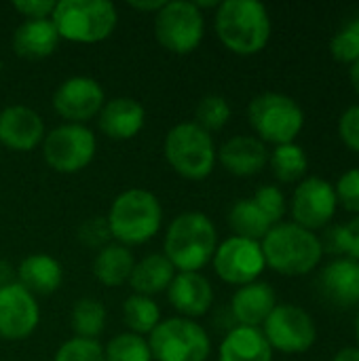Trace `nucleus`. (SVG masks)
I'll use <instances>...</instances> for the list:
<instances>
[{
    "label": "nucleus",
    "instance_id": "obj_1",
    "mask_svg": "<svg viewBox=\"0 0 359 361\" xmlns=\"http://www.w3.org/2000/svg\"><path fill=\"white\" fill-rule=\"evenodd\" d=\"M216 247V226L212 218L201 212H184L176 216L163 241V254L176 273H199L212 262Z\"/></svg>",
    "mask_w": 359,
    "mask_h": 361
},
{
    "label": "nucleus",
    "instance_id": "obj_2",
    "mask_svg": "<svg viewBox=\"0 0 359 361\" xmlns=\"http://www.w3.org/2000/svg\"><path fill=\"white\" fill-rule=\"evenodd\" d=\"M214 25L220 42L237 55H256L271 38V17L258 0L220 2Z\"/></svg>",
    "mask_w": 359,
    "mask_h": 361
},
{
    "label": "nucleus",
    "instance_id": "obj_3",
    "mask_svg": "<svg viewBox=\"0 0 359 361\" xmlns=\"http://www.w3.org/2000/svg\"><path fill=\"white\" fill-rule=\"evenodd\" d=\"M106 220L112 239L121 245H144L159 233L163 224V207L154 192L129 188L112 201Z\"/></svg>",
    "mask_w": 359,
    "mask_h": 361
},
{
    "label": "nucleus",
    "instance_id": "obj_4",
    "mask_svg": "<svg viewBox=\"0 0 359 361\" xmlns=\"http://www.w3.org/2000/svg\"><path fill=\"white\" fill-rule=\"evenodd\" d=\"M260 247L267 267L288 277L311 273L324 256L320 237L294 222L275 224L260 241Z\"/></svg>",
    "mask_w": 359,
    "mask_h": 361
},
{
    "label": "nucleus",
    "instance_id": "obj_5",
    "mask_svg": "<svg viewBox=\"0 0 359 361\" xmlns=\"http://www.w3.org/2000/svg\"><path fill=\"white\" fill-rule=\"evenodd\" d=\"M51 21L61 40L95 44L110 38L116 30L118 13L108 0H59Z\"/></svg>",
    "mask_w": 359,
    "mask_h": 361
},
{
    "label": "nucleus",
    "instance_id": "obj_6",
    "mask_svg": "<svg viewBox=\"0 0 359 361\" xmlns=\"http://www.w3.org/2000/svg\"><path fill=\"white\" fill-rule=\"evenodd\" d=\"M163 154L169 167L186 180H205L218 161L214 137L195 121L178 123L167 131Z\"/></svg>",
    "mask_w": 359,
    "mask_h": 361
},
{
    "label": "nucleus",
    "instance_id": "obj_7",
    "mask_svg": "<svg viewBox=\"0 0 359 361\" xmlns=\"http://www.w3.org/2000/svg\"><path fill=\"white\" fill-rule=\"evenodd\" d=\"M248 118L252 129L258 133V140L275 146L292 144L305 125V112L298 102L275 91L256 95L250 102Z\"/></svg>",
    "mask_w": 359,
    "mask_h": 361
},
{
    "label": "nucleus",
    "instance_id": "obj_8",
    "mask_svg": "<svg viewBox=\"0 0 359 361\" xmlns=\"http://www.w3.org/2000/svg\"><path fill=\"white\" fill-rule=\"evenodd\" d=\"M152 361H207L212 341L203 326L186 317H169L148 334Z\"/></svg>",
    "mask_w": 359,
    "mask_h": 361
},
{
    "label": "nucleus",
    "instance_id": "obj_9",
    "mask_svg": "<svg viewBox=\"0 0 359 361\" xmlns=\"http://www.w3.org/2000/svg\"><path fill=\"white\" fill-rule=\"evenodd\" d=\"M205 34V19L195 2L171 0L154 13V36L163 49L176 55L193 53Z\"/></svg>",
    "mask_w": 359,
    "mask_h": 361
},
{
    "label": "nucleus",
    "instance_id": "obj_10",
    "mask_svg": "<svg viewBox=\"0 0 359 361\" xmlns=\"http://www.w3.org/2000/svg\"><path fill=\"white\" fill-rule=\"evenodd\" d=\"M97 142L89 127L63 123L42 140V157L57 173H78L95 157Z\"/></svg>",
    "mask_w": 359,
    "mask_h": 361
},
{
    "label": "nucleus",
    "instance_id": "obj_11",
    "mask_svg": "<svg viewBox=\"0 0 359 361\" xmlns=\"http://www.w3.org/2000/svg\"><path fill=\"white\" fill-rule=\"evenodd\" d=\"M262 328L271 349L281 353H305L317 341V328L311 315L296 305H277Z\"/></svg>",
    "mask_w": 359,
    "mask_h": 361
},
{
    "label": "nucleus",
    "instance_id": "obj_12",
    "mask_svg": "<svg viewBox=\"0 0 359 361\" xmlns=\"http://www.w3.org/2000/svg\"><path fill=\"white\" fill-rule=\"evenodd\" d=\"M212 264L222 281L239 288L254 283L267 267L260 241H252L235 235L218 243Z\"/></svg>",
    "mask_w": 359,
    "mask_h": 361
},
{
    "label": "nucleus",
    "instance_id": "obj_13",
    "mask_svg": "<svg viewBox=\"0 0 359 361\" xmlns=\"http://www.w3.org/2000/svg\"><path fill=\"white\" fill-rule=\"evenodd\" d=\"M106 104L104 87L91 76H70L53 93V110L74 125L95 118Z\"/></svg>",
    "mask_w": 359,
    "mask_h": 361
},
{
    "label": "nucleus",
    "instance_id": "obj_14",
    "mask_svg": "<svg viewBox=\"0 0 359 361\" xmlns=\"http://www.w3.org/2000/svg\"><path fill=\"white\" fill-rule=\"evenodd\" d=\"M40 309L36 296L17 281L0 288V338L15 343L25 341L38 328Z\"/></svg>",
    "mask_w": 359,
    "mask_h": 361
},
{
    "label": "nucleus",
    "instance_id": "obj_15",
    "mask_svg": "<svg viewBox=\"0 0 359 361\" xmlns=\"http://www.w3.org/2000/svg\"><path fill=\"white\" fill-rule=\"evenodd\" d=\"M336 205H339L336 192L328 180L317 178V176L307 178L298 184L292 197L294 224L313 233L315 228H322L332 220Z\"/></svg>",
    "mask_w": 359,
    "mask_h": 361
},
{
    "label": "nucleus",
    "instance_id": "obj_16",
    "mask_svg": "<svg viewBox=\"0 0 359 361\" xmlns=\"http://www.w3.org/2000/svg\"><path fill=\"white\" fill-rule=\"evenodd\" d=\"M47 131L42 116L28 108V106H6L0 110V144L17 150V152H30L38 144H42Z\"/></svg>",
    "mask_w": 359,
    "mask_h": 361
},
{
    "label": "nucleus",
    "instance_id": "obj_17",
    "mask_svg": "<svg viewBox=\"0 0 359 361\" xmlns=\"http://www.w3.org/2000/svg\"><path fill=\"white\" fill-rule=\"evenodd\" d=\"M322 298L336 309H351L359 305V262L351 258L332 260L317 281Z\"/></svg>",
    "mask_w": 359,
    "mask_h": 361
},
{
    "label": "nucleus",
    "instance_id": "obj_18",
    "mask_svg": "<svg viewBox=\"0 0 359 361\" xmlns=\"http://www.w3.org/2000/svg\"><path fill=\"white\" fill-rule=\"evenodd\" d=\"M167 298L182 317L193 319L209 311L214 305V288L201 273H176L167 288Z\"/></svg>",
    "mask_w": 359,
    "mask_h": 361
},
{
    "label": "nucleus",
    "instance_id": "obj_19",
    "mask_svg": "<svg viewBox=\"0 0 359 361\" xmlns=\"http://www.w3.org/2000/svg\"><path fill=\"white\" fill-rule=\"evenodd\" d=\"M146 123L144 106L133 97H114L104 104L97 114V125L102 133L114 142H125L135 137Z\"/></svg>",
    "mask_w": 359,
    "mask_h": 361
},
{
    "label": "nucleus",
    "instance_id": "obj_20",
    "mask_svg": "<svg viewBox=\"0 0 359 361\" xmlns=\"http://www.w3.org/2000/svg\"><path fill=\"white\" fill-rule=\"evenodd\" d=\"M275 307H277L275 290L264 281L241 286L231 300L233 319L237 322V326L243 328H260Z\"/></svg>",
    "mask_w": 359,
    "mask_h": 361
},
{
    "label": "nucleus",
    "instance_id": "obj_21",
    "mask_svg": "<svg viewBox=\"0 0 359 361\" xmlns=\"http://www.w3.org/2000/svg\"><path fill=\"white\" fill-rule=\"evenodd\" d=\"M218 159L229 173L248 178L262 171V167L269 161V150L264 142H260L258 137L235 135L222 144V148L218 150Z\"/></svg>",
    "mask_w": 359,
    "mask_h": 361
},
{
    "label": "nucleus",
    "instance_id": "obj_22",
    "mask_svg": "<svg viewBox=\"0 0 359 361\" xmlns=\"http://www.w3.org/2000/svg\"><path fill=\"white\" fill-rule=\"evenodd\" d=\"M59 34L51 19H25L13 32V51L25 59H44L55 53Z\"/></svg>",
    "mask_w": 359,
    "mask_h": 361
},
{
    "label": "nucleus",
    "instance_id": "obj_23",
    "mask_svg": "<svg viewBox=\"0 0 359 361\" xmlns=\"http://www.w3.org/2000/svg\"><path fill=\"white\" fill-rule=\"evenodd\" d=\"M61 264L49 254H30L17 269V283L34 296H49L61 288Z\"/></svg>",
    "mask_w": 359,
    "mask_h": 361
},
{
    "label": "nucleus",
    "instance_id": "obj_24",
    "mask_svg": "<svg viewBox=\"0 0 359 361\" xmlns=\"http://www.w3.org/2000/svg\"><path fill=\"white\" fill-rule=\"evenodd\" d=\"M218 361H273V349L260 328L235 326L220 345Z\"/></svg>",
    "mask_w": 359,
    "mask_h": 361
},
{
    "label": "nucleus",
    "instance_id": "obj_25",
    "mask_svg": "<svg viewBox=\"0 0 359 361\" xmlns=\"http://www.w3.org/2000/svg\"><path fill=\"white\" fill-rule=\"evenodd\" d=\"M174 277H176V269L165 258V254H148L135 262L127 283L131 286L133 294L152 298L154 294L167 292Z\"/></svg>",
    "mask_w": 359,
    "mask_h": 361
},
{
    "label": "nucleus",
    "instance_id": "obj_26",
    "mask_svg": "<svg viewBox=\"0 0 359 361\" xmlns=\"http://www.w3.org/2000/svg\"><path fill=\"white\" fill-rule=\"evenodd\" d=\"M135 258L129 247L121 243H108L102 247L93 260V275L106 288H118L129 281Z\"/></svg>",
    "mask_w": 359,
    "mask_h": 361
},
{
    "label": "nucleus",
    "instance_id": "obj_27",
    "mask_svg": "<svg viewBox=\"0 0 359 361\" xmlns=\"http://www.w3.org/2000/svg\"><path fill=\"white\" fill-rule=\"evenodd\" d=\"M229 224L235 233V237L252 239V241H262L264 235L273 228L271 220L264 216V212L256 205V201L250 199H239L233 203L229 212Z\"/></svg>",
    "mask_w": 359,
    "mask_h": 361
},
{
    "label": "nucleus",
    "instance_id": "obj_28",
    "mask_svg": "<svg viewBox=\"0 0 359 361\" xmlns=\"http://www.w3.org/2000/svg\"><path fill=\"white\" fill-rule=\"evenodd\" d=\"M123 319L129 332L138 336H148L161 322V309L152 298L131 294L123 305Z\"/></svg>",
    "mask_w": 359,
    "mask_h": 361
},
{
    "label": "nucleus",
    "instance_id": "obj_29",
    "mask_svg": "<svg viewBox=\"0 0 359 361\" xmlns=\"http://www.w3.org/2000/svg\"><path fill=\"white\" fill-rule=\"evenodd\" d=\"M72 330L78 338H91L97 341V336L106 328V309L97 298H80L72 307Z\"/></svg>",
    "mask_w": 359,
    "mask_h": 361
},
{
    "label": "nucleus",
    "instance_id": "obj_30",
    "mask_svg": "<svg viewBox=\"0 0 359 361\" xmlns=\"http://www.w3.org/2000/svg\"><path fill=\"white\" fill-rule=\"evenodd\" d=\"M269 161H271L275 178L279 182H286V184L298 182L307 173V167H309V159H307L303 146H298L294 142L275 146Z\"/></svg>",
    "mask_w": 359,
    "mask_h": 361
},
{
    "label": "nucleus",
    "instance_id": "obj_31",
    "mask_svg": "<svg viewBox=\"0 0 359 361\" xmlns=\"http://www.w3.org/2000/svg\"><path fill=\"white\" fill-rule=\"evenodd\" d=\"M106 361H152L148 341L133 332H121L104 349Z\"/></svg>",
    "mask_w": 359,
    "mask_h": 361
},
{
    "label": "nucleus",
    "instance_id": "obj_32",
    "mask_svg": "<svg viewBox=\"0 0 359 361\" xmlns=\"http://www.w3.org/2000/svg\"><path fill=\"white\" fill-rule=\"evenodd\" d=\"M195 116H197L195 123L201 125L205 131H218L231 121V106H229L226 97L212 93V95H205L197 104Z\"/></svg>",
    "mask_w": 359,
    "mask_h": 361
},
{
    "label": "nucleus",
    "instance_id": "obj_33",
    "mask_svg": "<svg viewBox=\"0 0 359 361\" xmlns=\"http://www.w3.org/2000/svg\"><path fill=\"white\" fill-rule=\"evenodd\" d=\"M330 53L343 61L353 63L359 59V17L343 25L330 40Z\"/></svg>",
    "mask_w": 359,
    "mask_h": 361
},
{
    "label": "nucleus",
    "instance_id": "obj_34",
    "mask_svg": "<svg viewBox=\"0 0 359 361\" xmlns=\"http://www.w3.org/2000/svg\"><path fill=\"white\" fill-rule=\"evenodd\" d=\"M53 361H106L104 360V347L97 343V341H91V338H70L66 341Z\"/></svg>",
    "mask_w": 359,
    "mask_h": 361
},
{
    "label": "nucleus",
    "instance_id": "obj_35",
    "mask_svg": "<svg viewBox=\"0 0 359 361\" xmlns=\"http://www.w3.org/2000/svg\"><path fill=\"white\" fill-rule=\"evenodd\" d=\"M252 199H254L256 205L264 212V216L271 220L273 226L281 222V218H284V214H286V197H284L281 188H277V186H273V184L260 186Z\"/></svg>",
    "mask_w": 359,
    "mask_h": 361
},
{
    "label": "nucleus",
    "instance_id": "obj_36",
    "mask_svg": "<svg viewBox=\"0 0 359 361\" xmlns=\"http://www.w3.org/2000/svg\"><path fill=\"white\" fill-rule=\"evenodd\" d=\"M112 239L110 235V226H108V220L102 218V216H95V218H89L80 224L78 228V241L87 247H106L108 241Z\"/></svg>",
    "mask_w": 359,
    "mask_h": 361
},
{
    "label": "nucleus",
    "instance_id": "obj_37",
    "mask_svg": "<svg viewBox=\"0 0 359 361\" xmlns=\"http://www.w3.org/2000/svg\"><path fill=\"white\" fill-rule=\"evenodd\" d=\"M334 192H336V201L347 212L359 214V167L345 171L339 178V182L334 186Z\"/></svg>",
    "mask_w": 359,
    "mask_h": 361
},
{
    "label": "nucleus",
    "instance_id": "obj_38",
    "mask_svg": "<svg viewBox=\"0 0 359 361\" xmlns=\"http://www.w3.org/2000/svg\"><path fill=\"white\" fill-rule=\"evenodd\" d=\"M339 133L351 150L359 152V104L343 112L339 121Z\"/></svg>",
    "mask_w": 359,
    "mask_h": 361
},
{
    "label": "nucleus",
    "instance_id": "obj_39",
    "mask_svg": "<svg viewBox=\"0 0 359 361\" xmlns=\"http://www.w3.org/2000/svg\"><path fill=\"white\" fill-rule=\"evenodd\" d=\"M13 8L25 19H51L55 2L53 0H15Z\"/></svg>",
    "mask_w": 359,
    "mask_h": 361
},
{
    "label": "nucleus",
    "instance_id": "obj_40",
    "mask_svg": "<svg viewBox=\"0 0 359 361\" xmlns=\"http://www.w3.org/2000/svg\"><path fill=\"white\" fill-rule=\"evenodd\" d=\"M320 243H322V252H326V254H334V256L347 254V233H345V224H336V226L328 228L324 233V239H320Z\"/></svg>",
    "mask_w": 359,
    "mask_h": 361
},
{
    "label": "nucleus",
    "instance_id": "obj_41",
    "mask_svg": "<svg viewBox=\"0 0 359 361\" xmlns=\"http://www.w3.org/2000/svg\"><path fill=\"white\" fill-rule=\"evenodd\" d=\"M345 233H347V254L351 260L359 262V216L353 218L349 224H345Z\"/></svg>",
    "mask_w": 359,
    "mask_h": 361
},
{
    "label": "nucleus",
    "instance_id": "obj_42",
    "mask_svg": "<svg viewBox=\"0 0 359 361\" xmlns=\"http://www.w3.org/2000/svg\"><path fill=\"white\" fill-rule=\"evenodd\" d=\"M15 277H17V271L11 267V262H6V260H0V288L15 283Z\"/></svg>",
    "mask_w": 359,
    "mask_h": 361
},
{
    "label": "nucleus",
    "instance_id": "obj_43",
    "mask_svg": "<svg viewBox=\"0 0 359 361\" xmlns=\"http://www.w3.org/2000/svg\"><path fill=\"white\" fill-rule=\"evenodd\" d=\"M332 361H359V347H347L341 349Z\"/></svg>",
    "mask_w": 359,
    "mask_h": 361
},
{
    "label": "nucleus",
    "instance_id": "obj_44",
    "mask_svg": "<svg viewBox=\"0 0 359 361\" xmlns=\"http://www.w3.org/2000/svg\"><path fill=\"white\" fill-rule=\"evenodd\" d=\"M129 6L131 8H135V11H152V13H157L161 6H163V2L161 0H150V2H129Z\"/></svg>",
    "mask_w": 359,
    "mask_h": 361
},
{
    "label": "nucleus",
    "instance_id": "obj_45",
    "mask_svg": "<svg viewBox=\"0 0 359 361\" xmlns=\"http://www.w3.org/2000/svg\"><path fill=\"white\" fill-rule=\"evenodd\" d=\"M349 78H351V85H353L355 93L359 95V59L351 63V68H349Z\"/></svg>",
    "mask_w": 359,
    "mask_h": 361
},
{
    "label": "nucleus",
    "instance_id": "obj_46",
    "mask_svg": "<svg viewBox=\"0 0 359 361\" xmlns=\"http://www.w3.org/2000/svg\"><path fill=\"white\" fill-rule=\"evenodd\" d=\"M355 334H358V343H359V315H358V324H355Z\"/></svg>",
    "mask_w": 359,
    "mask_h": 361
},
{
    "label": "nucleus",
    "instance_id": "obj_47",
    "mask_svg": "<svg viewBox=\"0 0 359 361\" xmlns=\"http://www.w3.org/2000/svg\"><path fill=\"white\" fill-rule=\"evenodd\" d=\"M2 70H4V61H2V57H0V74H2Z\"/></svg>",
    "mask_w": 359,
    "mask_h": 361
}]
</instances>
